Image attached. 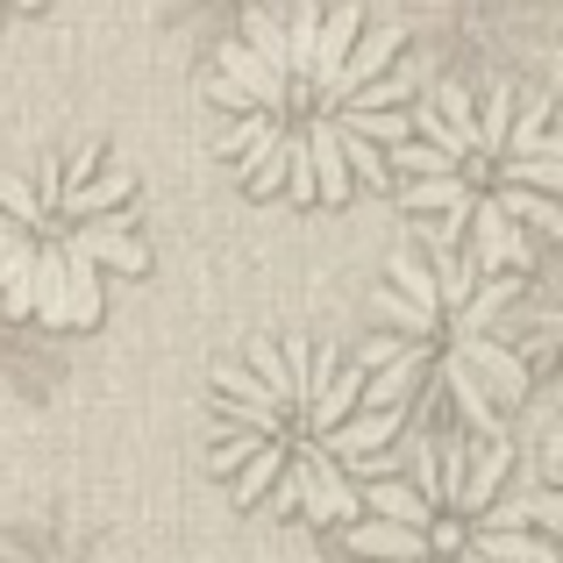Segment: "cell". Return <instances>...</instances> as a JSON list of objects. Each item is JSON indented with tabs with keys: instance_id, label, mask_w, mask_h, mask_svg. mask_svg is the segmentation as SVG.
<instances>
[{
	"instance_id": "obj_1",
	"label": "cell",
	"mask_w": 563,
	"mask_h": 563,
	"mask_svg": "<svg viewBox=\"0 0 563 563\" xmlns=\"http://www.w3.org/2000/svg\"><path fill=\"white\" fill-rule=\"evenodd\" d=\"M214 136L235 179L286 207H343L378 186L413 114L399 29L364 0H286L214 43Z\"/></svg>"
},
{
	"instance_id": "obj_2",
	"label": "cell",
	"mask_w": 563,
	"mask_h": 563,
	"mask_svg": "<svg viewBox=\"0 0 563 563\" xmlns=\"http://www.w3.org/2000/svg\"><path fill=\"white\" fill-rule=\"evenodd\" d=\"M556 350V300L536 272H493L442 243H407L372 286L364 372L421 442L507 435Z\"/></svg>"
},
{
	"instance_id": "obj_3",
	"label": "cell",
	"mask_w": 563,
	"mask_h": 563,
	"mask_svg": "<svg viewBox=\"0 0 563 563\" xmlns=\"http://www.w3.org/2000/svg\"><path fill=\"white\" fill-rule=\"evenodd\" d=\"M393 435L399 407L372 385L364 357L314 335H264L235 350L207 393V464L243 514L350 521Z\"/></svg>"
},
{
	"instance_id": "obj_4",
	"label": "cell",
	"mask_w": 563,
	"mask_h": 563,
	"mask_svg": "<svg viewBox=\"0 0 563 563\" xmlns=\"http://www.w3.org/2000/svg\"><path fill=\"white\" fill-rule=\"evenodd\" d=\"M393 200L428 243L493 272H536L563 221V143L550 93L528 79H442L407 114Z\"/></svg>"
},
{
	"instance_id": "obj_5",
	"label": "cell",
	"mask_w": 563,
	"mask_h": 563,
	"mask_svg": "<svg viewBox=\"0 0 563 563\" xmlns=\"http://www.w3.org/2000/svg\"><path fill=\"white\" fill-rule=\"evenodd\" d=\"M151 272L143 192L100 143H71L0 172V307L51 335L108 314V292Z\"/></svg>"
},
{
	"instance_id": "obj_6",
	"label": "cell",
	"mask_w": 563,
	"mask_h": 563,
	"mask_svg": "<svg viewBox=\"0 0 563 563\" xmlns=\"http://www.w3.org/2000/svg\"><path fill=\"white\" fill-rule=\"evenodd\" d=\"M343 536L364 563H563L556 471L528 478L507 435L428 442L364 493Z\"/></svg>"
},
{
	"instance_id": "obj_7",
	"label": "cell",
	"mask_w": 563,
	"mask_h": 563,
	"mask_svg": "<svg viewBox=\"0 0 563 563\" xmlns=\"http://www.w3.org/2000/svg\"><path fill=\"white\" fill-rule=\"evenodd\" d=\"M399 43L435 57L450 79H521L550 43V0H407Z\"/></svg>"
},
{
	"instance_id": "obj_8",
	"label": "cell",
	"mask_w": 563,
	"mask_h": 563,
	"mask_svg": "<svg viewBox=\"0 0 563 563\" xmlns=\"http://www.w3.org/2000/svg\"><path fill=\"white\" fill-rule=\"evenodd\" d=\"M0 563H129L122 542L71 507H29L0 528Z\"/></svg>"
},
{
	"instance_id": "obj_9",
	"label": "cell",
	"mask_w": 563,
	"mask_h": 563,
	"mask_svg": "<svg viewBox=\"0 0 563 563\" xmlns=\"http://www.w3.org/2000/svg\"><path fill=\"white\" fill-rule=\"evenodd\" d=\"M57 378H65V357H57L51 329H36L14 307H0V421L43 407L57 393Z\"/></svg>"
},
{
	"instance_id": "obj_10",
	"label": "cell",
	"mask_w": 563,
	"mask_h": 563,
	"mask_svg": "<svg viewBox=\"0 0 563 563\" xmlns=\"http://www.w3.org/2000/svg\"><path fill=\"white\" fill-rule=\"evenodd\" d=\"M43 0H0V22H14V14H36Z\"/></svg>"
}]
</instances>
